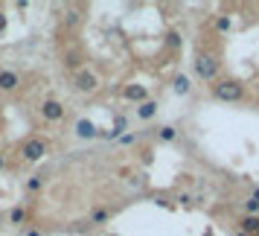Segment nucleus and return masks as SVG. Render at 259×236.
Segmentation results:
<instances>
[{"mask_svg": "<svg viewBox=\"0 0 259 236\" xmlns=\"http://www.w3.org/2000/svg\"><path fill=\"white\" fill-rule=\"evenodd\" d=\"M210 91L219 102H242L245 99V85L239 79H219V82H212Z\"/></svg>", "mask_w": 259, "mask_h": 236, "instance_id": "nucleus-1", "label": "nucleus"}, {"mask_svg": "<svg viewBox=\"0 0 259 236\" xmlns=\"http://www.w3.org/2000/svg\"><path fill=\"white\" fill-rule=\"evenodd\" d=\"M195 76L201 82H219V59L207 50H201L195 56Z\"/></svg>", "mask_w": 259, "mask_h": 236, "instance_id": "nucleus-2", "label": "nucleus"}, {"mask_svg": "<svg viewBox=\"0 0 259 236\" xmlns=\"http://www.w3.org/2000/svg\"><path fill=\"white\" fill-rule=\"evenodd\" d=\"M21 154H24L26 161H41V158L47 154V146H44V140H41V137H29V140L24 143Z\"/></svg>", "mask_w": 259, "mask_h": 236, "instance_id": "nucleus-3", "label": "nucleus"}, {"mask_svg": "<svg viewBox=\"0 0 259 236\" xmlns=\"http://www.w3.org/2000/svg\"><path fill=\"white\" fill-rule=\"evenodd\" d=\"M76 88H79L82 94H91V91H96V88H99V79H96V73L79 70V73H76Z\"/></svg>", "mask_w": 259, "mask_h": 236, "instance_id": "nucleus-4", "label": "nucleus"}, {"mask_svg": "<svg viewBox=\"0 0 259 236\" xmlns=\"http://www.w3.org/2000/svg\"><path fill=\"white\" fill-rule=\"evenodd\" d=\"M41 114H44V120H50V123H59V120L64 117V105L56 102V99H47V102L41 105Z\"/></svg>", "mask_w": 259, "mask_h": 236, "instance_id": "nucleus-5", "label": "nucleus"}, {"mask_svg": "<svg viewBox=\"0 0 259 236\" xmlns=\"http://www.w3.org/2000/svg\"><path fill=\"white\" fill-rule=\"evenodd\" d=\"M122 96L128 99V102H149V91L143 88V85H125V91H122Z\"/></svg>", "mask_w": 259, "mask_h": 236, "instance_id": "nucleus-6", "label": "nucleus"}, {"mask_svg": "<svg viewBox=\"0 0 259 236\" xmlns=\"http://www.w3.org/2000/svg\"><path fill=\"white\" fill-rule=\"evenodd\" d=\"M172 88H175L178 96H187L189 91H192V82H189V76H184V73H178L175 82H172Z\"/></svg>", "mask_w": 259, "mask_h": 236, "instance_id": "nucleus-7", "label": "nucleus"}, {"mask_svg": "<svg viewBox=\"0 0 259 236\" xmlns=\"http://www.w3.org/2000/svg\"><path fill=\"white\" fill-rule=\"evenodd\" d=\"M15 88H18V73L3 70L0 73V91H15Z\"/></svg>", "mask_w": 259, "mask_h": 236, "instance_id": "nucleus-8", "label": "nucleus"}, {"mask_svg": "<svg viewBox=\"0 0 259 236\" xmlns=\"http://www.w3.org/2000/svg\"><path fill=\"white\" fill-rule=\"evenodd\" d=\"M76 134H79V137H96L99 131H96V126L91 120H79V123H76Z\"/></svg>", "mask_w": 259, "mask_h": 236, "instance_id": "nucleus-9", "label": "nucleus"}, {"mask_svg": "<svg viewBox=\"0 0 259 236\" xmlns=\"http://www.w3.org/2000/svg\"><path fill=\"white\" fill-rule=\"evenodd\" d=\"M239 230H245V233L256 236V233H259V216H245V219H242V227H239Z\"/></svg>", "mask_w": 259, "mask_h": 236, "instance_id": "nucleus-10", "label": "nucleus"}, {"mask_svg": "<svg viewBox=\"0 0 259 236\" xmlns=\"http://www.w3.org/2000/svg\"><path fill=\"white\" fill-rule=\"evenodd\" d=\"M154 114H157V102H154V99H149V102H143V105L137 108V117L140 120H152Z\"/></svg>", "mask_w": 259, "mask_h": 236, "instance_id": "nucleus-11", "label": "nucleus"}, {"mask_svg": "<svg viewBox=\"0 0 259 236\" xmlns=\"http://www.w3.org/2000/svg\"><path fill=\"white\" fill-rule=\"evenodd\" d=\"M157 137L163 143H172L178 137V131H175V126H163V129H157Z\"/></svg>", "mask_w": 259, "mask_h": 236, "instance_id": "nucleus-12", "label": "nucleus"}, {"mask_svg": "<svg viewBox=\"0 0 259 236\" xmlns=\"http://www.w3.org/2000/svg\"><path fill=\"white\" fill-rule=\"evenodd\" d=\"M230 26H233L230 15H219V21H215V29H219L222 35H227V32H230Z\"/></svg>", "mask_w": 259, "mask_h": 236, "instance_id": "nucleus-13", "label": "nucleus"}, {"mask_svg": "<svg viewBox=\"0 0 259 236\" xmlns=\"http://www.w3.org/2000/svg\"><path fill=\"white\" fill-rule=\"evenodd\" d=\"M166 47L169 50L181 47V32H178V29H169V32H166Z\"/></svg>", "mask_w": 259, "mask_h": 236, "instance_id": "nucleus-14", "label": "nucleus"}, {"mask_svg": "<svg viewBox=\"0 0 259 236\" xmlns=\"http://www.w3.org/2000/svg\"><path fill=\"white\" fill-rule=\"evenodd\" d=\"M79 21H82V15H79V9H76V6L64 12V24H67V26H76Z\"/></svg>", "mask_w": 259, "mask_h": 236, "instance_id": "nucleus-15", "label": "nucleus"}, {"mask_svg": "<svg viewBox=\"0 0 259 236\" xmlns=\"http://www.w3.org/2000/svg\"><path fill=\"white\" fill-rule=\"evenodd\" d=\"M41 184H44V178H41V175H32L29 181H26V189H29V192H38V189H41Z\"/></svg>", "mask_w": 259, "mask_h": 236, "instance_id": "nucleus-16", "label": "nucleus"}, {"mask_svg": "<svg viewBox=\"0 0 259 236\" xmlns=\"http://www.w3.org/2000/svg\"><path fill=\"white\" fill-rule=\"evenodd\" d=\"M108 216H111L108 210H94V213H91V222H94V224H102V222H108Z\"/></svg>", "mask_w": 259, "mask_h": 236, "instance_id": "nucleus-17", "label": "nucleus"}, {"mask_svg": "<svg viewBox=\"0 0 259 236\" xmlns=\"http://www.w3.org/2000/svg\"><path fill=\"white\" fill-rule=\"evenodd\" d=\"M9 219H12L15 224H21V222H24V219H26V213H24V207H15V210L9 213Z\"/></svg>", "mask_w": 259, "mask_h": 236, "instance_id": "nucleus-18", "label": "nucleus"}, {"mask_svg": "<svg viewBox=\"0 0 259 236\" xmlns=\"http://www.w3.org/2000/svg\"><path fill=\"white\" fill-rule=\"evenodd\" d=\"M245 210H247V216H259V201L247 199V201H245Z\"/></svg>", "mask_w": 259, "mask_h": 236, "instance_id": "nucleus-19", "label": "nucleus"}, {"mask_svg": "<svg viewBox=\"0 0 259 236\" xmlns=\"http://www.w3.org/2000/svg\"><path fill=\"white\" fill-rule=\"evenodd\" d=\"M154 204H160V207H169L172 201H169V195H163V192H157V195H154Z\"/></svg>", "mask_w": 259, "mask_h": 236, "instance_id": "nucleus-20", "label": "nucleus"}, {"mask_svg": "<svg viewBox=\"0 0 259 236\" xmlns=\"http://www.w3.org/2000/svg\"><path fill=\"white\" fill-rule=\"evenodd\" d=\"M67 67H76L79 64V53H67V61H64Z\"/></svg>", "mask_w": 259, "mask_h": 236, "instance_id": "nucleus-21", "label": "nucleus"}, {"mask_svg": "<svg viewBox=\"0 0 259 236\" xmlns=\"http://www.w3.org/2000/svg\"><path fill=\"white\" fill-rule=\"evenodd\" d=\"M178 201L187 207V204H192V195H189V192H181V195H178Z\"/></svg>", "mask_w": 259, "mask_h": 236, "instance_id": "nucleus-22", "label": "nucleus"}, {"mask_svg": "<svg viewBox=\"0 0 259 236\" xmlns=\"http://www.w3.org/2000/svg\"><path fill=\"white\" fill-rule=\"evenodd\" d=\"M3 29H6V15L0 12V32H3Z\"/></svg>", "mask_w": 259, "mask_h": 236, "instance_id": "nucleus-23", "label": "nucleus"}, {"mask_svg": "<svg viewBox=\"0 0 259 236\" xmlns=\"http://www.w3.org/2000/svg\"><path fill=\"white\" fill-rule=\"evenodd\" d=\"M250 199H253V201H259V187H253V192H250Z\"/></svg>", "mask_w": 259, "mask_h": 236, "instance_id": "nucleus-24", "label": "nucleus"}, {"mask_svg": "<svg viewBox=\"0 0 259 236\" xmlns=\"http://www.w3.org/2000/svg\"><path fill=\"white\" fill-rule=\"evenodd\" d=\"M233 236H250V233H245V230H236V233Z\"/></svg>", "mask_w": 259, "mask_h": 236, "instance_id": "nucleus-25", "label": "nucleus"}, {"mask_svg": "<svg viewBox=\"0 0 259 236\" xmlns=\"http://www.w3.org/2000/svg\"><path fill=\"white\" fill-rule=\"evenodd\" d=\"M26 236H41V233H38V230H29V233H26Z\"/></svg>", "mask_w": 259, "mask_h": 236, "instance_id": "nucleus-26", "label": "nucleus"}, {"mask_svg": "<svg viewBox=\"0 0 259 236\" xmlns=\"http://www.w3.org/2000/svg\"><path fill=\"white\" fill-rule=\"evenodd\" d=\"M0 166H3V158H0Z\"/></svg>", "mask_w": 259, "mask_h": 236, "instance_id": "nucleus-27", "label": "nucleus"}, {"mask_svg": "<svg viewBox=\"0 0 259 236\" xmlns=\"http://www.w3.org/2000/svg\"><path fill=\"white\" fill-rule=\"evenodd\" d=\"M204 236H212V233H204Z\"/></svg>", "mask_w": 259, "mask_h": 236, "instance_id": "nucleus-28", "label": "nucleus"}, {"mask_svg": "<svg viewBox=\"0 0 259 236\" xmlns=\"http://www.w3.org/2000/svg\"><path fill=\"white\" fill-rule=\"evenodd\" d=\"M256 236H259V233H256Z\"/></svg>", "mask_w": 259, "mask_h": 236, "instance_id": "nucleus-29", "label": "nucleus"}]
</instances>
